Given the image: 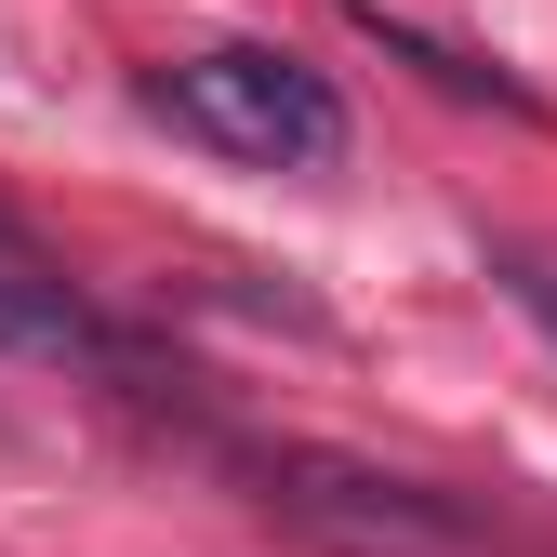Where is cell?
Segmentation results:
<instances>
[{
  "instance_id": "277c9868",
  "label": "cell",
  "mask_w": 557,
  "mask_h": 557,
  "mask_svg": "<svg viewBox=\"0 0 557 557\" xmlns=\"http://www.w3.org/2000/svg\"><path fill=\"white\" fill-rule=\"evenodd\" d=\"M478 265H492V278H505V306L557 345V252H544V239H478Z\"/></svg>"
},
{
  "instance_id": "5b68a950",
  "label": "cell",
  "mask_w": 557,
  "mask_h": 557,
  "mask_svg": "<svg viewBox=\"0 0 557 557\" xmlns=\"http://www.w3.org/2000/svg\"><path fill=\"white\" fill-rule=\"evenodd\" d=\"M0 265H40V239H27V213H0Z\"/></svg>"
},
{
  "instance_id": "6da1fadb",
  "label": "cell",
  "mask_w": 557,
  "mask_h": 557,
  "mask_svg": "<svg viewBox=\"0 0 557 557\" xmlns=\"http://www.w3.org/2000/svg\"><path fill=\"white\" fill-rule=\"evenodd\" d=\"M252 478V505L278 531H306L319 557H492V518H478L465 492H438V478H398V465H359V451H226Z\"/></svg>"
},
{
  "instance_id": "7a4b0ae2",
  "label": "cell",
  "mask_w": 557,
  "mask_h": 557,
  "mask_svg": "<svg viewBox=\"0 0 557 557\" xmlns=\"http://www.w3.org/2000/svg\"><path fill=\"white\" fill-rule=\"evenodd\" d=\"M147 107L173 133H199V147L252 160V173H332L345 160V94L278 40H199V53L147 66Z\"/></svg>"
},
{
  "instance_id": "3957f363",
  "label": "cell",
  "mask_w": 557,
  "mask_h": 557,
  "mask_svg": "<svg viewBox=\"0 0 557 557\" xmlns=\"http://www.w3.org/2000/svg\"><path fill=\"white\" fill-rule=\"evenodd\" d=\"M345 27H359L385 66H411L425 94H451V107H505V120H544V94L518 81V66H492V53H465V40H438V27H411V14H385V0H332Z\"/></svg>"
}]
</instances>
